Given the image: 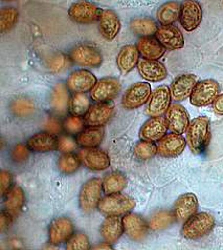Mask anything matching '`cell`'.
Wrapping results in <instances>:
<instances>
[{"label":"cell","mask_w":223,"mask_h":250,"mask_svg":"<svg viewBox=\"0 0 223 250\" xmlns=\"http://www.w3.org/2000/svg\"><path fill=\"white\" fill-rule=\"evenodd\" d=\"M211 139V122L206 116H199L193 120L187 130V142L195 154H202Z\"/></svg>","instance_id":"obj_1"},{"label":"cell","mask_w":223,"mask_h":250,"mask_svg":"<svg viewBox=\"0 0 223 250\" xmlns=\"http://www.w3.org/2000/svg\"><path fill=\"white\" fill-rule=\"evenodd\" d=\"M215 226V219L207 212L193 215L182 226L181 233L188 240H197L209 234Z\"/></svg>","instance_id":"obj_2"},{"label":"cell","mask_w":223,"mask_h":250,"mask_svg":"<svg viewBox=\"0 0 223 250\" xmlns=\"http://www.w3.org/2000/svg\"><path fill=\"white\" fill-rule=\"evenodd\" d=\"M103 180L100 178L89 179L82 187L79 194V205L82 211L90 214L99 208L102 200Z\"/></svg>","instance_id":"obj_3"},{"label":"cell","mask_w":223,"mask_h":250,"mask_svg":"<svg viewBox=\"0 0 223 250\" xmlns=\"http://www.w3.org/2000/svg\"><path fill=\"white\" fill-rule=\"evenodd\" d=\"M135 208V201L124 194L106 195L99 204V209L106 216H125Z\"/></svg>","instance_id":"obj_4"},{"label":"cell","mask_w":223,"mask_h":250,"mask_svg":"<svg viewBox=\"0 0 223 250\" xmlns=\"http://www.w3.org/2000/svg\"><path fill=\"white\" fill-rule=\"evenodd\" d=\"M220 86L217 81L206 79L198 82L193 90L190 102L195 107H205L213 104L219 95Z\"/></svg>","instance_id":"obj_5"},{"label":"cell","mask_w":223,"mask_h":250,"mask_svg":"<svg viewBox=\"0 0 223 250\" xmlns=\"http://www.w3.org/2000/svg\"><path fill=\"white\" fill-rule=\"evenodd\" d=\"M151 85L147 82H137L131 85L123 95L122 105L127 110H134L144 106L151 97Z\"/></svg>","instance_id":"obj_6"},{"label":"cell","mask_w":223,"mask_h":250,"mask_svg":"<svg viewBox=\"0 0 223 250\" xmlns=\"http://www.w3.org/2000/svg\"><path fill=\"white\" fill-rule=\"evenodd\" d=\"M102 10L94 3L86 0L74 2L68 10L69 18L79 24H91L98 21Z\"/></svg>","instance_id":"obj_7"},{"label":"cell","mask_w":223,"mask_h":250,"mask_svg":"<svg viewBox=\"0 0 223 250\" xmlns=\"http://www.w3.org/2000/svg\"><path fill=\"white\" fill-rule=\"evenodd\" d=\"M71 61L81 67L98 68L103 63V56L99 49L87 44H80L70 51Z\"/></svg>","instance_id":"obj_8"},{"label":"cell","mask_w":223,"mask_h":250,"mask_svg":"<svg viewBox=\"0 0 223 250\" xmlns=\"http://www.w3.org/2000/svg\"><path fill=\"white\" fill-rule=\"evenodd\" d=\"M122 86L116 78L107 77L96 82L90 91L91 99L96 103L112 102L121 92Z\"/></svg>","instance_id":"obj_9"},{"label":"cell","mask_w":223,"mask_h":250,"mask_svg":"<svg viewBox=\"0 0 223 250\" xmlns=\"http://www.w3.org/2000/svg\"><path fill=\"white\" fill-rule=\"evenodd\" d=\"M202 7L196 0H183L180 6L179 21L187 32H193L202 21Z\"/></svg>","instance_id":"obj_10"},{"label":"cell","mask_w":223,"mask_h":250,"mask_svg":"<svg viewBox=\"0 0 223 250\" xmlns=\"http://www.w3.org/2000/svg\"><path fill=\"white\" fill-rule=\"evenodd\" d=\"M74 233V226L67 217H59L54 219L48 227V239L50 244L61 245L66 243Z\"/></svg>","instance_id":"obj_11"},{"label":"cell","mask_w":223,"mask_h":250,"mask_svg":"<svg viewBox=\"0 0 223 250\" xmlns=\"http://www.w3.org/2000/svg\"><path fill=\"white\" fill-rule=\"evenodd\" d=\"M78 155L81 163L88 170L100 172L105 171L110 166V158L106 152L98 148H83Z\"/></svg>","instance_id":"obj_12"},{"label":"cell","mask_w":223,"mask_h":250,"mask_svg":"<svg viewBox=\"0 0 223 250\" xmlns=\"http://www.w3.org/2000/svg\"><path fill=\"white\" fill-rule=\"evenodd\" d=\"M171 95L170 88L166 85H162L156 88L151 93V97L148 101L147 111L148 114L152 116H162L167 113L168 109L171 106Z\"/></svg>","instance_id":"obj_13"},{"label":"cell","mask_w":223,"mask_h":250,"mask_svg":"<svg viewBox=\"0 0 223 250\" xmlns=\"http://www.w3.org/2000/svg\"><path fill=\"white\" fill-rule=\"evenodd\" d=\"M98 80L91 71L86 69H78L71 72L66 81L68 89L72 93L90 92Z\"/></svg>","instance_id":"obj_14"},{"label":"cell","mask_w":223,"mask_h":250,"mask_svg":"<svg viewBox=\"0 0 223 250\" xmlns=\"http://www.w3.org/2000/svg\"><path fill=\"white\" fill-rule=\"evenodd\" d=\"M114 113V105L112 102L96 103L92 105L84 116L88 127H103L111 120Z\"/></svg>","instance_id":"obj_15"},{"label":"cell","mask_w":223,"mask_h":250,"mask_svg":"<svg viewBox=\"0 0 223 250\" xmlns=\"http://www.w3.org/2000/svg\"><path fill=\"white\" fill-rule=\"evenodd\" d=\"M187 143L188 142L185 141L182 134L172 132V133L163 136L158 142V154L160 156L167 158L177 157L184 151Z\"/></svg>","instance_id":"obj_16"},{"label":"cell","mask_w":223,"mask_h":250,"mask_svg":"<svg viewBox=\"0 0 223 250\" xmlns=\"http://www.w3.org/2000/svg\"><path fill=\"white\" fill-rule=\"evenodd\" d=\"M169 125L167 119L162 116H152L144 125L139 132L142 139L150 142H159L160 139L167 135Z\"/></svg>","instance_id":"obj_17"},{"label":"cell","mask_w":223,"mask_h":250,"mask_svg":"<svg viewBox=\"0 0 223 250\" xmlns=\"http://www.w3.org/2000/svg\"><path fill=\"white\" fill-rule=\"evenodd\" d=\"M124 231L133 241H142L146 238L148 233L149 225L145 221V219L134 212H128L123 219Z\"/></svg>","instance_id":"obj_18"},{"label":"cell","mask_w":223,"mask_h":250,"mask_svg":"<svg viewBox=\"0 0 223 250\" xmlns=\"http://www.w3.org/2000/svg\"><path fill=\"white\" fill-rule=\"evenodd\" d=\"M169 129L178 134L187 132L190 125V116L187 110L179 104H172L166 113Z\"/></svg>","instance_id":"obj_19"},{"label":"cell","mask_w":223,"mask_h":250,"mask_svg":"<svg viewBox=\"0 0 223 250\" xmlns=\"http://www.w3.org/2000/svg\"><path fill=\"white\" fill-rule=\"evenodd\" d=\"M157 40L168 49L177 50L184 46V38L180 29L174 25H161L155 34Z\"/></svg>","instance_id":"obj_20"},{"label":"cell","mask_w":223,"mask_h":250,"mask_svg":"<svg viewBox=\"0 0 223 250\" xmlns=\"http://www.w3.org/2000/svg\"><path fill=\"white\" fill-rule=\"evenodd\" d=\"M197 83V78L194 75H182L177 77L170 87L173 101L182 102L190 98Z\"/></svg>","instance_id":"obj_21"},{"label":"cell","mask_w":223,"mask_h":250,"mask_svg":"<svg viewBox=\"0 0 223 250\" xmlns=\"http://www.w3.org/2000/svg\"><path fill=\"white\" fill-rule=\"evenodd\" d=\"M69 89L66 84L57 83L50 92L49 105L57 115H64L69 109Z\"/></svg>","instance_id":"obj_22"},{"label":"cell","mask_w":223,"mask_h":250,"mask_svg":"<svg viewBox=\"0 0 223 250\" xmlns=\"http://www.w3.org/2000/svg\"><path fill=\"white\" fill-rule=\"evenodd\" d=\"M137 69L140 77L149 82H160L168 76L165 65L158 60H142L137 64Z\"/></svg>","instance_id":"obj_23"},{"label":"cell","mask_w":223,"mask_h":250,"mask_svg":"<svg viewBox=\"0 0 223 250\" xmlns=\"http://www.w3.org/2000/svg\"><path fill=\"white\" fill-rule=\"evenodd\" d=\"M99 24L101 34L107 40H113L120 33V17L113 10H102L101 16L99 18Z\"/></svg>","instance_id":"obj_24"},{"label":"cell","mask_w":223,"mask_h":250,"mask_svg":"<svg viewBox=\"0 0 223 250\" xmlns=\"http://www.w3.org/2000/svg\"><path fill=\"white\" fill-rule=\"evenodd\" d=\"M58 138L46 131L39 132L28 138L26 145L29 150L35 153H47L57 150Z\"/></svg>","instance_id":"obj_25"},{"label":"cell","mask_w":223,"mask_h":250,"mask_svg":"<svg viewBox=\"0 0 223 250\" xmlns=\"http://www.w3.org/2000/svg\"><path fill=\"white\" fill-rule=\"evenodd\" d=\"M139 55L146 60H158L166 53V47L154 37H142L137 41Z\"/></svg>","instance_id":"obj_26"},{"label":"cell","mask_w":223,"mask_h":250,"mask_svg":"<svg viewBox=\"0 0 223 250\" xmlns=\"http://www.w3.org/2000/svg\"><path fill=\"white\" fill-rule=\"evenodd\" d=\"M198 209V200L194 194H184L178 198L174 205V215L178 221H187Z\"/></svg>","instance_id":"obj_27"},{"label":"cell","mask_w":223,"mask_h":250,"mask_svg":"<svg viewBox=\"0 0 223 250\" xmlns=\"http://www.w3.org/2000/svg\"><path fill=\"white\" fill-rule=\"evenodd\" d=\"M139 59V51L135 45H126L121 48L116 58L117 67L124 75L129 73L135 67H137Z\"/></svg>","instance_id":"obj_28"},{"label":"cell","mask_w":223,"mask_h":250,"mask_svg":"<svg viewBox=\"0 0 223 250\" xmlns=\"http://www.w3.org/2000/svg\"><path fill=\"white\" fill-rule=\"evenodd\" d=\"M100 232L104 240L110 244H114L125 232L122 220L116 216H107L101 225Z\"/></svg>","instance_id":"obj_29"},{"label":"cell","mask_w":223,"mask_h":250,"mask_svg":"<svg viewBox=\"0 0 223 250\" xmlns=\"http://www.w3.org/2000/svg\"><path fill=\"white\" fill-rule=\"evenodd\" d=\"M25 204V194L20 187H13L10 192L5 195L4 210L13 217H17Z\"/></svg>","instance_id":"obj_30"},{"label":"cell","mask_w":223,"mask_h":250,"mask_svg":"<svg viewBox=\"0 0 223 250\" xmlns=\"http://www.w3.org/2000/svg\"><path fill=\"white\" fill-rule=\"evenodd\" d=\"M104 135L105 131L103 127H88L77 135V143L82 148H98Z\"/></svg>","instance_id":"obj_31"},{"label":"cell","mask_w":223,"mask_h":250,"mask_svg":"<svg viewBox=\"0 0 223 250\" xmlns=\"http://www.w3.org/2000/svg\"><path fill=\"white\" fill-rule=\"evenodd\" d=\"M127 187V178L120 172L107 174L103 179V190L106 195L122 193Z\"/></svg>","instance_id":"obj_32"},{"label":"cell","mask_w":223,"mask_h":250,"mask_svg":"<svg viewBox=\"0 0 223 250\" xmlns=\"http://www.w3.org/2000/svg\"><path fill=\"white\" fill-rule=\"evenodd\" d=\"M181 4L177 1H169L162 4L157 11V19L161 25H172L179 19Z\"/></svg>","instance_id":"obj_33"},{"label":"cell","mask_w":223,"mask_h":250,"mask_svg":"<svg viewBox=\"0 0 223 250\" xmlns=\"http://www.w3.org/2000/svg\"><path fill=\"white\" fill-rule=\"evenodd\" d=\"M130 29L135 35L142 37H151L157 32L158 25L152 18L136 17L131 20Z\"/></svg>","instance_id":"obj_34"},{"label":"cell","mask_w":223,"mask_h":250,"mask_svg":"<svg viewBox=\"0 0 223 250\" xmlns=\"http://www.w3.org/2000/svg\"><path fill=\"white\" fill-rule=\"evenodd\" d=\"M10 110L18 119H29L36 112V105L31 99L17 98L12 101Z\"/></svg>","instance_id":"obj_35"},{"label":"cell","mask_w":223,"mask_h":250,"mask_svg":"<svg viewBox=\"0 0 223 250\" xmlns=\"http://www.w3.org/2000/svg\"><path fill=\"white\" fill-rule=\"evenodd\" d=\"M82 163L79 155H76L73 153H64L58 158L57 167L58 170L61 174L69 176L72 175L80 168Z\"/></svg>","instance_id":"obj_36"},{"label":"cell","mask_w":223,"mask_h":250,"mask_svg":"<svg viewBox=\"0 0 223 250\" xmlns=\"http://www.w3.org/2000/svg\"><path fill=\"white\" fill-rule=\"evenodd\" d=\"M174 212L169 210H158L150 218L149 229L153 231H160L168 229L175 221Z\"/></svg>","instance_id":"obj_37"},{"label":"cell","mask_w":223,"mask_h":250,"mask_svg":"<svg viewBox=\"0 0 223 250\" xmlns=\"http://www.w3.org/2000/svg\"><path fill=\"white\" fill-rule=\"evenodd\" d=\"M90 107V100L86 93H72L69 104V112L71 114L85 116Z\"/></svg>","instance_id":"obj_38"},{"label":"cell","mask_w":223,"mask_h":250,"mask_svg":"<svg viewBox=\"0 0 223 250\" xmlns=\"http://www.w3.org/2000/svg\"><path fill=\"white\" fill-rule=\"evenodd\" d=\"M133 154H134L135 158L138 160H149L153 158L156 154H158V149L157 146L153 142L142 139V141H139L134 146Z\"/></svg>","instance_id":"obj_39"},{"label":"cell","mask_w":223,"mask_h":250,"mask_svg":"<svg viewBox=\"0 0 223 250\" xmlns=\"http://www.w3.org/2000/svg\"><path fill=\"white\" fill-rule=\"evenodd\" d=\"M18 11L12 6H5L0 12V31L2 34L9 32L18 21Z\"/></svg>","instance_id":"obj_40"},{"label":"cell","mask_w":223,"mask_h":250,"mask_svg":"<svg viewBox=\"0 0 223 250\" xmlns=\"http://www.w3.org/2000/svg\"><path fill=\"white\" fill-rule=\"evenodd\" d=\"M85 119L78 115H69L63 122V130L69 135H78L85 129Z\"/></svg>","instance_id":"obj_41"},{"label":"cell","mask_w":223,"mask_h":250,"mask_svg":"<svg viewBox=\"0 0 223 250\" xmlns=\"http://www.w3.org/2000/svg\"><path fill=\"white\" fill-rule=\"evenodd\" d=\"M71 59L62 53H57L47 60V67L51 72L59 73L68 68Z\"/></svg>","instance_id":"obj_42"},{"label":"cell","mask_w":223,"mask_h":250,"mask_svg":"<svg viewBox=\"0 0 223 250\" xmlns=\"http://www.w3.org/2000/svg\"><path fill=\"white\" fill-rule=\"evenodd\" d=\"M90 248L88 237L83 232L73 233L72 237L66 242V249L68 250H88Z\"/></svg>","instance_id":"obj_43"},{"label":"cell","mask_w":223,"mask_h":250,"mask_svg":"<svg viewBox=\"0 0 223 250\" xmlns=\"http://www.w3.org/2000/svg\"><path fill=\"white\" fill-rule=\"evenodd\" d=\"M29 152L31 150H29L27 145L17 144L11 150V158L15 164H23L28 159Z\"/></svg>","instance_id":"obj_44"},{"label":"cell","mask_w":223,"mask_h":250,"mask_svg":"<svg viewBox=\"0 0 223 250\" xmlns=\"http://www.w3.org/2000/svg\"><path fill=\"white\" fill-rule=\"evenodd\" d=\"M78 143L77 139H73L69 134L68 135H61L58 138V144H57V150L64 153H72L76 151L78 148Z\"/></svg>","instance_id":"obj_45"},{"label":"cell","mask_w":223,"mask_h":250,"mask_svg":"<svg viewBox=\"0 0 223 250\" xmlns=\"http://www.w3.org/2000/svg\"><path fill=\"white\" fill-rule=\"evenodd\" d=\"M43 129L44 131L54 135L61 134L63 130V123H61L57 116H47L43 122Z\"/></svg>","instance_id":"obj_46"},{"label":"cell","mask_w":223,"mask_h":250,"mask_svg":"<svg viewBox=\"0 0 223 250\" xmlns=\"http://www.w3.org/2000/svg\"><path fill=\"white\" fill-rule=\"evenodd\" d=\"M12 186H13L12 174L7 171L0 172V188H1L2 197H5V195L10 192Z\"/></svg>","instance_id":"obj_47"},{"label":"cell","mask_w":223,"mask_h":250,"mask_svg":"<svg viewBox=\"0 0 223 250\" xmlns=\"http://www.w3.org/2000/svg\"><path fill=\"white\" fill-rule=\"evenodd\" d=\"M13 216L10 215L9 212L2 210L0 214V232L3 233L10 229L13 223Z\"/></svg>","instance_id":"obj_48"},{"label":"cell","mask_w":223,"mask_h":250,"mask_svg":"<svg viewBox=\"0 0 223 250\" xmlns=\"http://www.w3.org/2000/svg\"><path fill=\"white\" fill-rule=\"evenodd\" d=\"M214 111L219 115H223V93L219 94L213 103Z\"/></svg>","instance_id":"obj_49"},{"label":"cell","mask_w":223,"mask_h":250,"mask_svg":"<svg viewBox=\"0 0 223 250\" xmlns=\"http://www.w3.org/2000/svg\"><path fill=\"white\" fill-rule=\"evenodd\" d=\"M92 249H112V246L110 245L108 242H104V243H100L95 246L91 247Z\"/></svg>","instance_id":"obj_50"},{"label":"cell","mask_w":223,"mask_h":250,"mask_svg":"<svg viewBox=\"0 0 223 250\" xmlns=\"http://www.w3.org/2000/svg\"><path fill=\"white\" fill-rule=\"evenodd\" d=\"M3 1H14V0H3Z\"/></svg>","instance_id":"obj_51"},{"label":"cell","mask_w":223,"mask_h":250,"mask_svg":"<svg viewBox=\"0 0 223 250\" xmlns=\"http://www.w3.org/2000/svg\"><path fill=\"white\" fill-rule=\"evenodd\" d=\"M222 3H223V0H222Z\"/></svg>","instance_id":"obj_52"}]
</instances>
